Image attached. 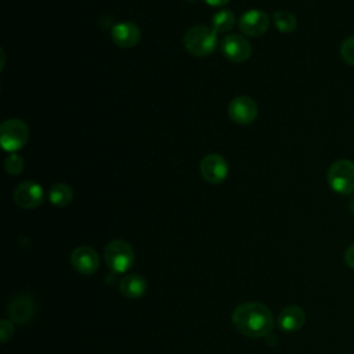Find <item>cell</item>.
I'll use <instances>...</instances> for the list:
<instances>
[{
    "label": "cell",
    "instance_id": "obj_9",
    "mask_svg": "<svg viewBox=\"0 0 354 354\" xmlns=\"http://www.w3.org/2000/svg\"><path fill=\"white\" fill-rule=\"evenodd\" d=\"M221 53L232 62H245L252 55V46L243 36L230 35L221 41Z\"/></svg>",
    "mask_w": 354,
    "mask_h": 354
},
{
    "label": "cell",
    "instance_id": "obj_12",
    "mask_svg": "<svg viewBox=\"0 0 354 354\" xmlns=\"http://www.w3.org/2000/svg\"><path fill=\"white\" fill-rule=\"evenodd\" d=\"M113 43L122 48H130L140 41L141 30L133 22H119L111 29Z\"/></svg>",
    "mask_w": 354,
    "mask_h": 354
},
{
    "label": "cell",
    "instance_id": "obj_19",
    "mask_svg": "<svg viewBox=\"0 0 354 354\" xmlns=\"http://www.w3.org/2000/svg\"><path fill=\"white\" fill-rule=\"evenodd\" d=\"M24 167H25L24 158L19 156V155H17L15 152L11 153L10 156H7V159H6V162H4V169H6V171H7L8 174H11V176H18V174H21L22 170H24Z\"/></svg>",
    "mask_w": 354,
    "mask_h": 354
},
{
    "label": "cell",
    "instance_id": "obj_10",
    "mask_svg": "<svg viewBox=\"0 0 354 354\" xmlns=\"http://www.w3.org/2000/svg\"><path fill=\"white\" fill-rule=\"evenodd\" d=\"M44 198L43 188L35 181H24L14 189V201L22 209L37 207Z\"/></svg>",
    "mask_w": 354,
    "mask_h": 354
},
{
    "label": "cell",
    "instance_id": "obj_14",
    "mask_svg": "<svg viewBox=\"0 0 354 354\" xmlns=\"http://www.w3.org/2000/svg\"><path fill=\"white\" fill-rule=\"evenodd\" d=\"M306 321L304 310L299 306H288L278 315V326L283 332L299 330Z\"/></svg>",
    "mask_w": 354,
    "mask_h": 354
},
{
    "label": "cell",
    "instance_id": "obj_21",
    "mask_svg": "<svg viewBox=\"0 0 354 354\" xmlns=\"http://www.w3.org/2000/svg\"><path fill=\"white\" fill-rule=\"evenodd\" d=\"M14 333V326L11 324V321L8 319H3L1 325H0V336H1V342L7 343V340L12 336Z\"/></svg>",
    "mask_w": 354,
    "mask_h": 354
},
{
    "label": "cell",
    "instance_id": "obj_18",
    "mask_svg": "<svg viewBox=\"0 0 354 354\" xmlns=\"http://www.w3.org/2000/svg\"><path fill=\"white\" fill-rule=\"evenodd\" d=\"M274 25L275 28L282 32V33H289V32H293L297 26V21H296V17L289 12V11H275L274 12Z\"/></svg>",
    "mask_w": 354,
    "mask_h": 354
},
{
    "label": "cell",
    "instance_id": "obj_17",
    "mask_svg": "<svg viewBox=\"0 0 354 354\" xmlns=\"http://www.w3.org/2000/svg\"><path fill=\"white\" fill-rule=\"evenodd\" d=\"M234 24H235L234 12L230 10H220L212 18V29L216 33H225L231 30Z\"/></svg>",
    "mask_w": 354,
    "mask_h": 354
},
{
    "label": "cell",
    "instance_id": "obj_7",
    "mask_svg": "<svg viewBox=\"0 0 354 354\" xmlns=\"http://www.w3.org/2000/svg\"><path fill=\"white\" fill-rule=\"evenodd\" d=\"M202 177L210 184H220L225 180L228 174V165L224 156L218 153L206 155L199 165Z\"/></svg>",
    "mask_w": 354,
    "mask_h": 354
},
{
    "label": "cell",
    "instance_id": "obj_3",
    "mask_svg": "<svg viewBox=\"0 0 354 354\" xmlns=\"http://www.w3.org/2000/svg\"><path fill=\"white\" fill-rule=\"evenodd\" d=\"M329 187L340 195H350L354 192V163L348 159L335 160L326 173Z\"/></svg>",
    "mask_w": 354,
    "mask_h": 354
},
{
    "label": "cell",
    "instance_id": "obj_16",
    "mask_svg": "<svg viewBox=\"0 0 354 354\" xmlns=\"http://www.w3.org/2000/svg\"><path fill=\"white\" fill-rule=\"evenodd\" d=\"M73 198V191L68 184L64 183H58L55 185H53L48 191V201L54 205V206H66L71 203Z\"/></svg>",
    "mask_w": 354,
    "mask_h": 354
},
{
    "label": "cell",
    "instance_id": "obj_6",
    "mask_svg": "<svg viewBox=\"0 0 354 354\" xmlns=\"http://www.w3.org/2000/svg\"><path fill=\"white\" fill-rule=\"evenodd\" d=\"M257 104L246 95L235 97L228 105L230 119L238 124H250L257 118Z\"/></svg>",
    "mask_w": 354,
    "mask_h": 354
},
{
    "label": "cell",
    "instance_id": "obj_8",
    "mask_svg": "<svg viewBox=\"0 0 354 354\" xmlns=\"http://www.w3.org/2000/svg\"><path fill=\"white\" fill-rule=\"evenodd\" d=\"M238 26L246 36H261L270 26V18L261 10H249L241 15Z\"/></svg>",
    "mask_w": 354,
    "mask_h": 354
},
{
    "label": "cell",
    "instance_id": "obj_2",
    "mask_svg": "<svg viewBox=\"0 0 354 354\" xmlns=\"http://www.w3.org/2000/svg\"><path fill=\"white\" fill-rule=\"evenodd\" d=\"M184 46L192 55H209L217 47V33L212 28L203 25L192 26L184 35Z\"/></svg>",
    "mask_w": 354,
    "mask_h": 354
},
{
    "label": "cell",
    "instance_id": "obj_11",
    "mask_svg": "<svg viewBox=\"0 0 354 354\" xmlns=\"http://www.w3.org/2000/svg\"><path fill=\"white\" fill-rule=\"evenodd\" d=\"M71 263L77 272L83 275H90L98 270L100 257L93 248L79 246L72 252Z\"/></svg>",
    "mask_w": 354,
    "mask_h": 354
},
{
    "label": "cell",
    "instance_id": "obj_1",
    "mask_svg": "<svg viewBox=\"0 0 354 354\" xmlns=\"http://www.w3.org/2000/svg\"><path fill=\"white\" fill-rule=\"evenodd\" d=\"M235 329L248 337H264L274 328V318L268 307L261 303H245L232 313Z\"/></svg>",
    "mask_w": 354,
    "mask_h": 354
},
{
    "label": "cell",
    "instance_id": "obj_24",
    "mask_svg": "<svg viewBox=\"0 0 354 354\" xmlns=\"http://www.w3.org/2000/svg\"><path fill=\"white\" fill-rule=\"evenodd\" d=\"M350 207H351V212H353V214H354V199L351 201V206H350Z\"/></svg>",
    "mask_w": 354,
    "mask_h": 354
},
{
    "label": "cell",
    "instance_id": "obj_15",
    "mask_svg": "<svg viewBox=\"0 0 354 354\" xmlns=\"http://www.w3.org/2000/svg\"><path fill=\"white\" fill-rule=\"evenodd\" d=\"M119 289L127 299H138L147 290V281L138 274H129L120 279Z\"/></svg>",
    "mask_w": 354,
    "mask_h": 354
},
{
    "label": "cell",
    "instance_id": "obj_13",
    "mask_svg": "<svg viewBox=\"0 0 354 354\" xmlns=\"http://www.w3.org/2000/svg\"><path fill=\"white\" fill-rule=\"evenodd\" d=\"M35 314V304L30 296L19 295L10 301L8 315L17 324H28Z\"/></svg>",
    "mask_w": 354,
    "mask_h": 354
},
{
    "label": "cell",
    "instance_id": "obj_20",
    "mask_svg": "<svg viewBox=\"0 0 354 354\" xmlns=\"http://www.w3.org/2000/svg\"><path fill=\"white\" fill-rule=\"evenodd\" d=\"M340 55L343 61L351 66H354V36L347 37L340 46Z\"/></svg>",
    "mask_w": 354,
    "mask_h": 354
},
{
    "label": "cell",
    "instance_id": "obj_4",
    "mask_svg": "<svg viewBox=\"0 0 354 354\" xmlns=\"http://www.w3.org/2000/svg\"><path fill=\"white\" fill-rule=\"evenodd\" d=\"M29 137V129L21 119H7L0 127V144L7 152H17L21 149Z\"/></svg>",
    "mask_w": 354,
    "mask_h": 354
},
{
    "label": "cell",
    "instance_id": "obj_5",
    "mask_svg": "<svg viewBox=\"0 0 354 354\" xmlns=\"http://www.w3.org/2000/svg\"><path fill=\"white\" fill-rule=\"evenodd\" d=\"M105 261L115 272H126L134 263V250L123 239L111 241L105 248Z\"/></svg>",
    "mask_w": 354,
    "mask_h": 354
},
{
    "label": "cell",
    "instance_id": "obj_22",
    "mask_svg": "<svg viewBox=\"0 0 354 354\" xmlns=\"http://www.w3.org/2000/svg\"><path fill=\"white\" fill-rule=\"evenodd\" d=\"M344 261L348 267L354 268V243L351 246H348V249L344 253Z\"/></svg>",
    "mask_w": 354,
    "mask_h": 354
},
{
    "label": "cell",
    "instance_id": "obj_23",
    "mask_svg": "<svg viewBox=\"0 0 354 354\" xmlns=\"http://www.w3.org/2000/svg\"><path fill=\"white\" fill-rule=\"evenodd\" d=\"M206 4L212 6V7H223L225 6L230 0H203Z\"/></svg>",
    "mask_w": 354,
    "mask_h": 354
}]
</instances>
